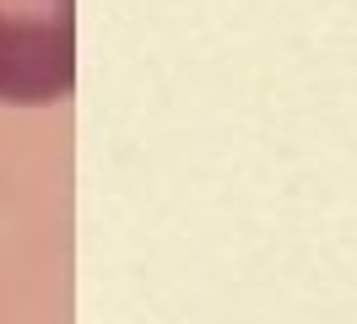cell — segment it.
Here are the masks:
<instances>
[{
  "label": "cell",
  "mask_w": 357,
  "mask_h": 324,
  "mask_svg": "<svg viewBox=\"0 0 357 324\" xmlns=\"http://www.w3.org/2000/svg\"><path fill=\"white\" fill-rule=\"evenodd\" d=\"M76 92V0H0V103L49 108Z\"/></svg>",
  "instance_id": "1"
}]
</instances>
